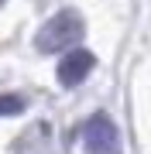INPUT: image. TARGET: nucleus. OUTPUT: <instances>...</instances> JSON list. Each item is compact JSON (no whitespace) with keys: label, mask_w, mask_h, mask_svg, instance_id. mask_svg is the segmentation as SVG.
Segmentation results:
<instances>
[{"label":"nucleus","mask_w":151,"mask_h":154,"mask_svg":"<svg viewBox=\"0 0 151 154\" xmlns=\"http://www.w3.org/2000/svg\"><path fill=\"white\" fill-rule=\"evenodd\" d=\"M83 34H86L83 17H79L76 11H58V14H52L48 21L38 28L34 48L45 51V55H55V51H72Z\"/></svg>","instance_id":"obj_1"},{"label":"nucleus","mask_w":151,"mask_h":154,"mask_svg":"<svg viewBox=\"0 0 151 154\" xmlns=\"http://www.w3.org/2000/svg\"><path fill=\"white\" fill-rule=\"evenodd\" d=\"M83 147H86V154H117L120 137H117V127H113L110 116L96 113V116L86 120V127H83Z\"/></svg>","instance_id":"obj_2"},{"label":"nucleus","mask_w":151,"mask_h":154,"mask_svg":"<svg viewBox=\"0 0 151 154\" xmlns=\"http://www.w3.org/2000/svg\"><path fill=\"white\" fill-rule=\"evenodd\" d=\"M93 65H96V55H93V51L72 48V51H65V55H62L55 75H58L62 86H79V82H83V79L93 72Z\"/></svg>","instance_id":"obj_3"},{"label":"nucleus","mask_w":151,"mask_h":154,"mask_svg":"<svg viewBox=\"0 0 151 154\" xmlns=\"http://www.w3.org/2000/svg\"><path fill=\"white\" fill-rule=\"evenodd\" d=\"M24 110V99L14 96V93H0V116H11V113H21Z\"/></svg>","instance_id":"obj_4"},{"label":"nucleus","mask_w":151,"mask_h":154,"mask_svg":"<svg viewBox=\"0 0 151 154\" xmlns=\"http://www.w3.org/2000/svg\"><path fill=\"white\" fill-rule=\"evenodd\" d=\"M0 4H4V0H0Z\"/></svg>","instance_id":"obj_5"}]
</instances>
